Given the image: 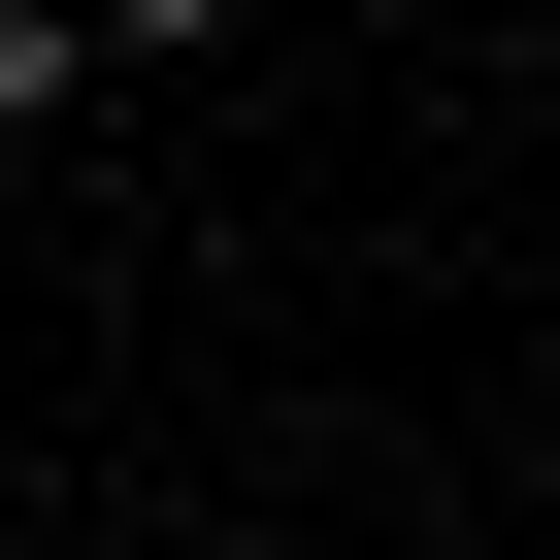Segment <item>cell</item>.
<instances>
[{"label": "cell", "instance_id": "3957f363", "mask_svg": "<svg viewBox=\"0 0 560 560\" xmlns=\"http://www.w3.org/2000/svg\"><path fill=\"white\" fill-rule=\"evenodd\" d=\"M165 560H298V527H165Z\"/></svg>", "mask_w": 560, "mask_h": 560}, {"label": "cell", "instance_id": "7a4b0ae2", "mask_svg": "<svg viewBox=\"0 0 560 560\" xmlns=\"http://www.w3.org/2000/svg\"><path fill=\"white\" fill-rule=\"evenodd\" d=\"M231 34H264V0H100V67H132V100H165V67H231Z\"/></svg>", "mask_w": 560, "mask_h": 560}, {"label": "cell", "instance_id": "6da1fadb", "mask_svg": "<svg viewBox=\"0 0 560 560\" xmlns=\"http://www.w3.org/2000/svg\"><path fill=\"white\" fill-rule=\"evenodd\" d=\"M132 67H100V0H0V132H100Z\"/></svg>", "mask_w": 560, "mask_h": 560}, {"label": "cell", "instance_id": "277c9868", "mask_svg": "<svg viewBox=\"0 0 560 560\" xmlns=\"http://www.w3.org/2000/svg\"><path fill=\"white\" fill-rule=\"evenodd\" d=\"M67 560H165V527H67Z\"/></svg>", "mask_w": 560, "mask_h": 560}]
</instances>
